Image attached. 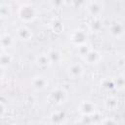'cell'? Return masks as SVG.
Returning <instances> with one entry per match:
<instances>
[{
    "label": "cell",
    "instance_id": "cell-6",
    "mask_svg": "<svg viewBox=\"0 0 125 125\" xmlns=\"http://www.w3.org/2000/svg\"><path fill=\"white\" fill-rule=\"evenodd\" d=\"M16 36L21 41H30L33 38V31L26 25H20L16 29Z\"/></svg>",
    "mask_w": 125,
    "mask_h": 125
},
{
    "label": "cell",
    "instance_id": "cell-12",
    "mask_svg": "<svg viewBox=\"0 0 125 125\" xmlns=\"http://www.w3.org/2000/svg\"><path fill=\"white\" fill-rule=\"evenodd\" d=\"M65 117L66 115L64 111H54L50 116V120L54 125H62L65 121Z\"/></svg>",
    "mask_w": 125,
    "mask_h": 125
},
{
    "label": "cell",
    "instance_id": "cell-16",
    "mask_svg": "<svg viewBox=\"0 0 125 125\" xmlns=\"http://www.w3.org/2000/svg\"><path fill=\"white\" fill-rule=\"evenodd\" d=\"M104 106L108 110H114L118 107V100L115 97H108L104 101Z\"/></svg>",
    "mask_w": 125,
    "mask_h": 125
},
{
    "label": "cell",
    "instance_id": "cell-4",
    "mask_svg": "<svg viewBox=\"0 0 125 125\" xmlns=\"http://www.w3.org/2000/svg\"><path fill=\"white\" fill-rule=\"evenodd\" d=\"M78 110L82 116H92L97 112V105L91 101H81Z\"/></svg>",
    "mask_w": 125,
    "mask_h": 125
},
{
    "label": "cell",
    "instance_id": "cell-21",
    "mask_svg": "<svg viewBox=\"0 0 125 125\" xmlns=\"http://www.w3.org/2000/svg\"><path fill=\"white\" fill-rule=\"evenodd\" d=\"M101 125H118V122L111 117H105L101 120Z\"/></svg>",
    "mask_w": 125,
    "mask_h": 125
},
{
    "label": "cell",
    "instance_id": "cell-15",
    "mask_svg": "<svg viewBox=\"0 0 125 125\" xmlns=\"http://www.w3.org/2000/svg\"><path fill=\"white\" fill-rule=\"evenodd\" d=\"M13 62V57L11 56V54L8 53H3L0 55V67L5 68L7 66H9Z\"/></svg>",
    "mask_w": 125,
    "mask_h": 125
},
{
    "label": "cell",
    "instance_id": "cell-5",
    "mask_svg": "<svg viewBox=\"0 0 125 125\" xmlns=\"http://www.w3.org/2000/svg\"><path fill=\"white\" fill-rule=\"evenodd\" d=\"M104 9V3L103 1H89L86 3V10L89 15L93 17L100 16Z\"/></svg>",
    "mask_w": 125,
    "mask_h": 125
},
{
    "label": "cell",
    "instance_id": "cell-3",
    "mask_svg": "<svg viewBox=\"0 0 125 125\" xmlns=\"http://www.w3.org/2000/svg\"><path fill=\"white\" fill-rule=\"evenodd\" d=\"M88 39V33L85 29L82 28H76L72 30L69 34V40L70 42L75 45L76 47L82 44H85Z\"/></svg>",
    "mask_w": 125,
    "mask_h": 125
},
{
    "label": "cell",
    "instance_id": "cell-18",
    "mask_svg": "<svg viewBox=\"0 0 125 125\" xmlns=\"http://www.w3.org/2000/svg\"><path fill=\"white\" fill-rule=\"evenodd\" d=\"M11 13H12V10L9 5L0 3V18H2V19L8 18V17H10Z\"/></svg>",
    "mask_w": 125,
    "mask_h": 125
},
{
    "label": "cell",
    "instance_id": "cell-25",
    "mask_svg": "<svg viewBox=\"0 0 125 125\" xmlns=\"http://www.w3.org/2000/svg\"><path fill=\"white\" fill-rule=\"evenodd\" d=\"M5 111H6V107H5V104H4L2 102H0V117H2V116L4 115Z\"/></svg>",
    "mask_w": 125,
    "mask_h": 125
},
{
    "label": "cell",
    "instance_id": "cell-29",
    "mask_svg": "<svg viewBox=\"0 0 125 125\" xmlns=\"http://www.w3.org/2000/svg\"><path fill=\"white\" fill-rule=\"evenodd\" d=\"M62 125H64V124H62Z\"/></svg>",
    "mask_w": 125,
    "mask_h": 125
},
{
    "label": "cell",
    "instance_id": "cell-11",
    "mask_svg": "<svg viewBox=\"0 0 125 125\" xmlns=\"http://www.w3.org/2000/svg\"><path fill=\"white\" fill-rule=\"evenodd\" d=\"M46 55H47V57H48V59H49V61L51 62V64L52 63H58L62 60V54L61 53L60 50L55 49V48L50 49L47 52Z\"/></svg>",
    "mask_w": 125,
    "mask_h": 125
},
{
    "label": "cell",
    "instance_id": "cell-23",
    "mask_svg": "<svg viewBox=\"0 0 125 125\" xmlns=\"http://www.w3.org/2000/svg\"><path fill=\"white\" fill-rule=\"evenodd\" d=\"M103 86H104V88H106V89H112V88H114V83H113L112 80L105 79V80H104V82H103Z\"/></svg>",
    "mask_w": 125,
    "mask_h": 125
},
{
    "label": "cell",
    "instance_id": "cell-27",
    "mask_svg": "<svg viewBox=\"0 0 125 125\" xmlns=\"http://www.w3.org/2000/svg\"><path fill=\"white\" fill-rule=\"evenodd\" d=\"M3 75H4V68L0 67V78H1Z\"/></svg>",
    "mask_w": 125,
    "mask_h": 125
},
{
    "label": "cell",
    "instance_id": "cell-24",
    "mask_svg": "<svg viewBox=\"0 0 125 125\" xmlns=\"http://www.w3.org/2000/svg\"><path fill=\"white\" fill-rule=\"evenodd\" d=\"M117 65H118L120 68H123V67H124V65H125V59H124L123 56L120 57V58L117 60Z\"/></svg>",
    "mask_w": 125,
    "mask_h": 125
},
{
    "label": "cell",
    "instance_id": "cell-1",
    "mask_svg": "<svg viewBox=\"0 0 125 125\" xmlns=\"http://www.w3.org/2000/svg\"><path fill=\"white\" fill-rule=\"evenodd\" d=\"M38 11L36 7L29 2L21 3L18 9V17L23 22H30L36 20Z\"/></svg>",
    "mask_w": 125,
    "mask_h": 125
},
{
    "label": "cell",
    "instance_id": "cell-8",
    "mask_svg": "<svg viewBox=\"0 0 125 125\" xmlns=\"http://www.w3.org/2000/svg\"><path fill=\"white\" fill-rule=\"evenodd\" d=\"M108 30H109V33L111 34V36H113L115 38H120L124 34V25L120 21H115L110 24Z\"/></svg>",
    "mask_w": 125,
    "mask_h": 125
},
{
    "label": "cell",
    "instance_id": "cell-9",
    "mask_svg": "<svg viewBox=\"0 0 125 125\" xmlns=\"http://www.w3.org/2000/svg\"><path fill=\"white\" fill-rule=\"evenodd\" d=\"M83 59L88 64H96L101 61V54L97 50L91 49Z\"/></svg>",
    "mask_w": 125,
    "mask_h": 125
},
{
    "label": "cell",
    "instance_id": "cell-19",
    "mask_svg": "<svg viewBox=\"0 0 125 125\" xmlns=\"http://www.w3.org/2000/svg\"><path fill=\"white\" fill-rule=\"evenodd\" d=\"M90 50H91V48L89 47V45H88L87 43L77 46V53H78L79 56L82 57V58H84V57L89 53Z\"/></svg>",
    "mask_w": 125,
    "mask_h": 125
},
{
    "label": "cell",
    "instance_id": "cell-26",
    "mask_svg": "<svg viewBox=\"0 0 125 125\" xmlns=\"http://www.w3.org/2000/svg\"><path fill=\"white\" fill-rule=\"evenodd\" d=\"M74 125H86V124H85V123H84V122H83V121L80 119L79 121H76V122L74 123Z\"/></svg>",
    "mask_w": 125,
    "mask_h": 125
},
{
    "label": "cell",
    "instance_id": "cell-2",
    "mask_svg": "<svg viewBox=\"0 0 125 125\" xmlns=\"http://www.w3.org/2000/svg\"><path fill=\"white\" fill-rule=\"evenodd\" d=\"M67 100V92L63 88H56L52 90L48 97L47 101L53 105H62Z\"/></svg>",
    "mask_w": 125,
    "mask_h": 125
},
{
    "label": "cell",
    "instance_id": "cell-22",
    "mask_svg": "<svg viewBox=\"0 0 125 125\" xmlns=\"http://www.w3.org/2000/svg\"><path fill=\"white\" fill-rule=\"evenodd\" d=\"M90 28H91L93 31L98 32V31H100V30L102 29V22H101L100 21H98V20L93 21L91 22V24H90Z\"/></svg>",
    "mask_w": 125,
    "mask_h": 125
},
{
    "label": "cell",
    "instance_id": "cell-7",
    "mask_svg": "<svg viewBox=\"0 0 125 125\" xmlns=\"http://www.w3.org/2000/svg\"><path fill=\"white\" fill-rule=\"evenodd\" d=\"M49 85L48 79L43 75H36L31 79V87L35 91H43Z\"/></svg>",
    "mask_w": 125,
    "mask_h": 125
},
{
    "label": "cell",
    "instance_id": "cell-20",
    "mask_svg": "<svg viewBox=\"0 0 125 125\" xmlns=\"http://www.w3.org/2000/svg\"><path fill=\"white\" fill-rule=\"evenodd\" d=\"M114 83V88H117L119 90H122L124 88V85H125V80H124V75L121 74L119 76H117V79L113 81Z\"/></svg>",
    "mask_w": 125,
    "mask_h": 125
},
{
    "label": "cell",
    "instance_id": "cell-14",
    "mask_svg": "<svg viewBox=\"0 0 125 125\" xmlns=\"http://www.w3.org/2000/svg\"><path fill=\"white\" fill-rule=\"evenodd\" d=\"M35 62L40 67H46V66H49L51 64V62H50V61H49V59H48L46 54L38 55L36 57V59H35Z\"/></svg>",
    "mask_w": 125,
    "mask_h": 125
},
{
    "label": "cell",
    "instance_id": "cell-28",
    "mask_svg": "<svg viewBox=\"0 0 125 125\" xmlns=\"http://www.w3.org/2000/svg\"><path fill=\"white\" fill-rule=\"evenodd\" d=\"M3 53H4V49H3V47L0 45V55H1V54H3Z\"/></svg>",
    "mask_w": 125,
    "mask_h": 125
},
{
    "label": "cell",
    "instance_id": "cell-17",
    "mask_svg": "<svg viewBox=\"0 0 125 125\" xmlns=\"http://www.w3.org/2000/svg\"><path fill=\"white\" fill-rule=\"evenodd\" d=\"M51 29L53 30V32L57 33V34H60L63 31L64 29V26H63V23H62L61 21H54L52 23H51Z\"/></svg>",
    "mask_w": 125,
    "mask_h": 125
},
{
    "label": "cell",
    "instance_id": "cell-10",
    "mask_svg": "<svg viewBox=\"0 0 125 125\" xmlns=\"http://www.w3.org/2000/svg\"><path fill=\"white\" fill-rule=\"evenodd\" d=\"M68 74H69L70 77H72L74 79L80 78L83 75V67H82V65L80 63H78V62L72 63L68 67Z\"/></svg>",
    "mask_w": 125,
    "mask_h": 125
},
{
    "label": "cell",
    "instance_id": "cell-13",
    "mask_svg": "<svg viewBox=\"0 0 125 125\" xmlns=\"http://www.w3.org/2000/svg\"><path fill=\"white\" fill-rule=\"evenodd\" d=\"M15 44V38L10 33H4L0 36V45L3 47V49L11 48Z\"/></svg>",
    "mask_w": 125,
    "mask_h": 125
}]
</instances>
